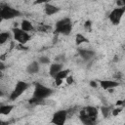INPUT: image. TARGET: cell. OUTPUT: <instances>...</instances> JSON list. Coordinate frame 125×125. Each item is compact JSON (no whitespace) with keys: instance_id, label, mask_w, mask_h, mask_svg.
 Returning a JSON list of instances; mask_svg holds the SVG:
<instances>
[{"instance_id":"obj_1","label":"cell","mask_w":125,"mask_h":125,"mask_svg":"<svg viewBox=\"0 0 125 125\" xmlns=\"http://www.w3.org/2000/svg\"><path fill=\"white\" fill-rule=\"evenodd\" d=\"M52 94H53V89H51L47 86H44L42 84L36 83L35 87H34L33 97H32V99H30L29 103L30 104H39L46 98L50 97Z\"/></svg>"},{"instance_id":"obj_2","label":"cell","mask_w":125,"mask_h":125,"mask_svg":"<svg viewBox=\"0 0 125 125\" xmlns=\"http://www.w3.org/2000/svg\"><path fill=\"white\" fill-rule=\"evenodd\" d=\"M80 120L84 125H95L98 117V109L95 106H86L80 111Z\"/></svg>"},{"instance_id":"obj_3","label":"cell","mask_w":125,"mask_h":125,"mask_svg":"<svg viewBox=\"0 0 125 125\" xmlns=\"http://www.w3.org/2000/svg\"><path fill=\"white\" fill-rule=\"evenodd\" d=\"M72 30V21L69 18H63L57 21L55 25V32L63 34V35H68L70 34Z\"/></svg>"},{"instance_id":"obj_4","label":"cell","mask_w":125,"mask_h":125,"mask_svg":"<svg viewBox=\"0 0 125 125\" xmlns=\"http://www.w3.org/2000/svg\"><path fill=\"white\" fill-rule=\"evenodd\" d=\"M20 16L21 12L18 9L8 6L6 4H0V18L2 20H12Z\"/></svg>"},{"instance_id":"obj_5","label":"cell","mask_w":125,"mask_h":125,"mask_svg":"<svg viewBox=\"0 0 125 125\" xmlns=\"http://www.w3.org/2000/svg\"><path fill=\"white\" fill-rule=\"evenodd\" d=\"M29 87V84L24 82V81H18L13 89V91L10 94V100L11 101H15L17 100L19 97H21Z\"/></svg>"},{"instance_id":"obj_6","label":"cell","mask_w":125,"mask_h":125,"mask_svg":"<svg viewBox=\"0 0 125 125\" xmlns=\"http://www.w3.org/2000/svg\"><path fill=\"white\" fill-rule=\"evenodd\" d=\"M124 13H125V7H116L109 13L108 19L113 25H118L121 21Z\"/></svg>"},{"instance_id":"obj_7","label":"cell","mask_w":125,"mask_h":125,"mask_svg":"<svg viewBox=\"0 0 125 125\" xmlns=\"http://www.w3.org/2000/svg\"><path fill=\"white\" fill-rule=\"evenodd\" d=\"M66 118H67V110L60 109L53 114L51 123L53 125H64Z\"/></svg>"},{"instance_id":"obj_8","label":"cell","mask_w":125,"mask_h":125,"mask_svg":"<svg viewBox=\"0 0 125 125\" xmlns=\"http://www.w3.org/2000/svg\"><path fill=\"white\" fill-rule=\"evenodd\" d=\"M13 33H14V39L20 44H22V45L26 44L30 40V35L27 32L21 30V28H18V27L13 28Z\"/></svg>"},{"instance_id":"obj_9","label":"cell","mask_w":125,"mask_h":125,"mask_svg":"<svg viewBox=\"0 0 125 125\" xmlns=\"http://www.w3.org/2000/svg\"><path fill=\"white\" fill-rule=\"evenodd\" d=\"M68 74H69V69H62L60 72H58L57 75L54 77L56 85H58V86L61 85L62 83V80L65 79L68 76Z\"/></svg>"},{"instance_id":"obj_10","label":"cell","mask_w":125,"mask_h":125,"mask_svg":"<svg viewBox=\"0 0 125 125\" xmlns=\"http://www.w3.org/2000/svg\"><path fill=\"white\" fill-rule=\"evenodd\" d=\"M118 85L119 83L113 80H101L100 81V86L104 90H111L113 88H116Z\"/></svg>"},{"instance_id":"obj_11","label":"cell","mask_w":125,"mask_h":125,"mask_svg":"<svg viewBox=\"0 0 125 125\" xmlns=\"http://www.w3.org/2000/svg\"><path fill=\"white\" fill-rule=\"evenodd\" d=\"M60 11V8L55 6V5H52L50 3H46L45 6H44V12L47 16H52V15H55L57 14L58 12Z\"/></svg>"},{"instance_id":"obj_12","label":"cell","mask_w":125,"mask_h":125,"mask_svg":"<svg viewBox=\"0 0 125 125\" xmlns=\"http://www.w3.org/2000/svg\"><path fill=\"white\" fill-rule=\"evenodd\" d=\"M62 69V63H58V62H54L50 65V68H49V74L50 76H52L53 78L57 75L58 72H60L61 70Z\"/></svg>"},{"instance_id":"obj_13","label":"cell","mask_w":125,"mask_h":125,"mask_svg":"<svg viewBox=\"0 0 125 125\" xmlns=\"http://www.w3.org/2000/svg\"><path fill=\"white\" fill-rule=\"evenodd\" d=\"M78 53H79L80 57H81L84 61H90V60H92V59L94 58V56H95V53H94L93 51H91V50L80 49V50L78 51Z\"/></svg>"},{"instance_id":"obj_14","label":"cell","mask_w":125,"mask_h":125,"mask_svg":"<svg viewBox=\"0 0 125 125\" xmlns=\"http://www.w3.org/2000/svg\"><path fill=\"white\" fill-rule=\"evenodd\" d=\"M39 62H32L26 66V72L29 74H35L39 71Z\"/></svg>"},{"instance_id":"obj_15","label":"cell","mask_w":125,"mask_h":125,"mask_svg":"<svg viewBox=\"0 0 125 125\" xmlns=\"http://www.w3.org/2000/svg\"><path fill=\"white\" fill-rule=\"evenodd\" d=\"M21 29L25 31V32H28V31H33L34 30V26L32 25V23L27 21V20H23L21 23Z\"/></svg>"},{"instance_id":"obj_16","label":"cell","mask_w":125,"mask_h":125,"mask_svg":"<svg viewBox=\"0 0 125 125\" xmlns=\"http://www.w3.org/2000/svg\"><path fill=\"white\" fill-rule=\"evenodd\" d=\"M14 105L13 104H5V105H1L0 106V114L2 115H8L11 113V111L14 109Z\"/></svg>"},{"instance_id":"obj_17","label":"cell","mask_w":125,"mask_h":125,"mask_svg":"<svg viewBox=\"0 0 125 125\" xmlns=\"http://www.w3.org/2000/svg\"><path fill=\"white\" fill-rule=\"evenodd\" d=\"M88 42H89V39H88L87 37H85L83 34L77 33V34L75 35V44H76L77 46H79V45H81V44H83V43H88Z\"/></svg>"},{"instance_id":"obj_18","label":"cell","mask_w":125,"mask_h":125,"mask_svg":"<svg viewBox=\"0 0 125 125\" xmlns=\"http://www.w3.org/2000/svg\"><path fill=\"white\" fill-rule=\"evenodd\" d=\"M10 38V33L8 31H4V32H0V45L6 43Z\"/></svg>"},{"instance_id":"obj_19","label":"cell","mask_w":125,"mask_h":125,"mask_svg":"<svg viewBox=\"0 0 125 125\" xmlns=\"http://www.w3.org/2000/svg\"><path fill=\"white\" fill-rule=\"evenodd\" d=\"M101 111H102V113H103V115H104V118H106L109 115V113H110L109 107H106V106H102L101 107Z\"/></svg>"},{"instance_id":"obj_20","label":"cell","mask_w":125,"mask_h":125,"mask_svg":"<svg viewBox=\"0 0 125 125\" xmlns=\"http://www.w3.org/2000/svg\"><path fill=\"white\" fill-rule=\"evenodd\" d=\"M38 62H39V64H40V63H44V64H45V63H49V62H50V60H49V58H47V57H40Z\"/></svg>"},{"instance_id":"obj_21","label":"cell","mask_w":125,"mask_h":125,"mask_svg":"<svg viewBox=\"0 0 125 125\" xmlns=\"http://www.w3.org/2000/svg\"><path fill=\"white\" fill-rule=\"evenodd\" d=\"M65 79H66V83H67L68 85H70V84L73 83V77H72V76H69V75H68Z\"/></svg>"},{"instance_id":"obj_22","label":"cell","mask_w":125,"mask_h":125,"mask_svg":"<svg viewBox=\"0 0 125 125\" xmlns=\"http://www.w3.org/2000/svg\"><path fill=\"white\" fill-rule=\"evenodd\" d=\"M50 29L49 26H46V25H42V27H40V30L43 31V32H47V30Z\"/></svg>"},{"instance_id":"obj_23","label":"cell","mask_w":125,"mask_h":125,"mask_svg":"<svg viewBox=\"0 0 125 125\" xmlns=\"http://www.w3.org/2000/svg\"><path fill=\"white\" fill-rule=\"evenodd\" d=\"M121 111V108H115V109H113V111H112V114L115 116V115H117L119 112Z\"/></svg>"},{"instance_id":"obj_24","label":"cell","mask_w":125,"mask_h":125,"mask_svg":"<svg viewBox=\"0 0 125 125\" xmlns=\"http://www.w3.org/2000/svg\"><path fill=\"white\" fill-rule=\"evenodd\" d=\"M8 124H9V122H7V121H3V120L0 119V125H8Z\"/></svg>"},{"instance_id":"obj_25","label":"cell","mask_w":125,"mask_h":125,"mask_svg":"<svg viewBox=\"0 0 125 125\" xmlns=\"http://www.w3.org/2000/svg\"><path fill=\"white\" fill-rule=\"evenodd\" d=\"M90 84H91L92 87H97V83H96V82H93V81H92Z\"/></svg>"},{"instance_id":"obj_26","label":"cell","mask_w":125,"mask_h":125,"mask_svg":"<svg viewBox=\"0 0 125 125\" xmlns=\"http://www.w3.org/2000/svg\"><path fill=\"white\" fill-rule=\"evenodd\" d=\"M3 96V92H2V90H0V97H2Z\"/></svg>"},{"instance_id":"obj_27","label":"cell","mask_w":125,"mask_h":125,"mask_svg":"<svg viewBox=\"0 0 125 125\" xmlns=\"http://www.w3.org/2000/svg\"><path fill=\"white\" fill-rule=\"evenodd\" d=\"M3 21V20H2L1 18H0V23H1V21Z\"/></svg>"},{"instance_id":"obj_28","label":"cell","mask_w":125,"mask_h":125,"mask_svg":"<svg viewBox=\"0 0 125 125\" xmlns=\"http://www.w3.org/2000/svg\"><path fill=\"white\" fill-rule=\"evenodd\" d=\"M1 69H2V66H1V65H0V70H1Z\"/></svg>"}]
</instances>
